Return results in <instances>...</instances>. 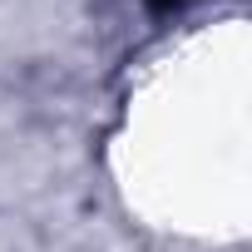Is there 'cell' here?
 Returning <instances> with one entry per match:
<instances>
[{
	"mask_svg": "<svg viewBox=\"0 0 252 252\" xmlns=\"http://www.w3.org/2000/svg\"><path fill=\"white\" fill-rule=\"evenodd\" d=\"M149 5H154V10H168V5H173V0H149Z\"/></svg>",
	"mask_w": 252,
	"mask_h": 252,
	"instance_id": "6da1fadb",
	"label": "cell"
}]
</instances>
